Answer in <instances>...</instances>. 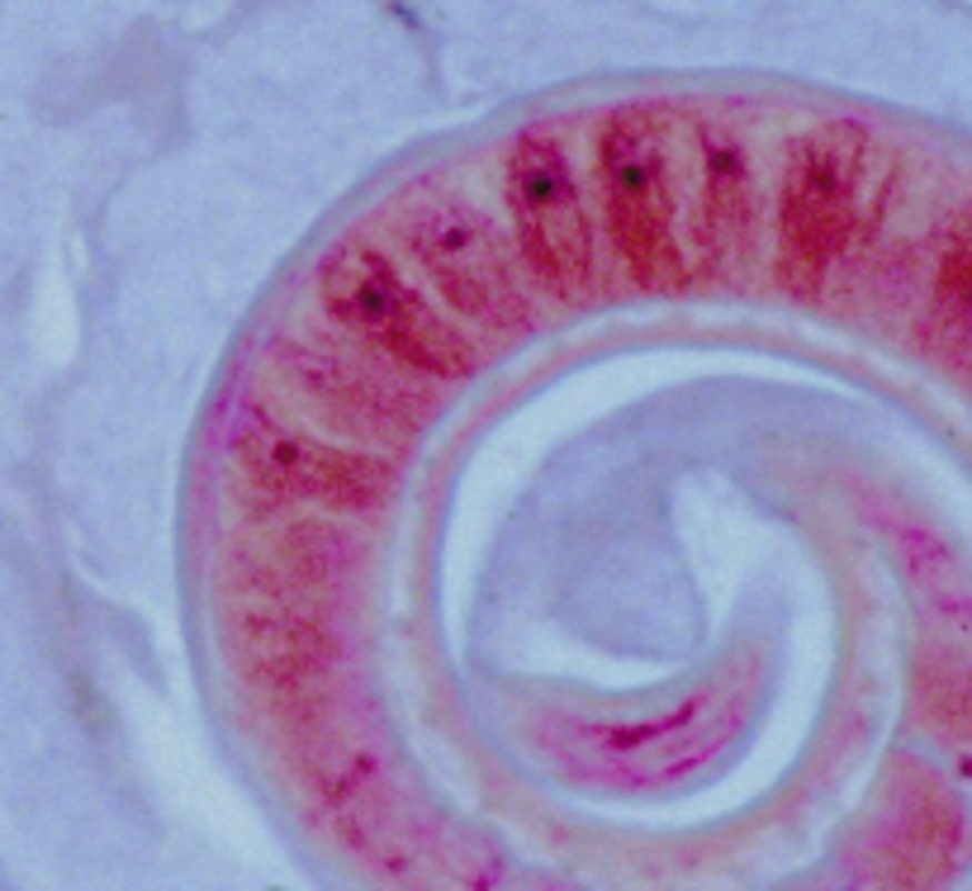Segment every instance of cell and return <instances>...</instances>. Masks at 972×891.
<instances>
[{"mask_svg": "<svg viewBox=\"0 0 972 891\" xmlns=\"http://www.w3.org/2000/svg\"><path fill=\"white\" fill-rule=\"evenodd\" d=\"M953 276H959V290L972 299V242L963 247V252H953Z\"/></svg>", "mask_w": 972, "mask_h": 891, "instance_id": "obj_2", "label": "cell"}, {"mask_svg": "<svg viewBox=\"0 0 972 891\" xmlns=\"http://www.w3.org/2000/svg\"><path fill=\"white\" fill-rule=\"evenodd\" d=\"M754 664L735 659V664L698 679L679 702L655 711H635V717L560 711L545 721L537 744L560 773L579 782H608L622 792L669 788L740 735L754 707Z\"/></svg>", "mask_w": 972, "mask_h": 891, "instance_id": "obj_1", "label": "cell"}]
</instances>
